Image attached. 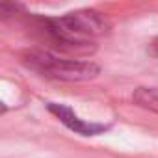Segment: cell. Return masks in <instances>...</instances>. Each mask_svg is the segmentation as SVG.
<instances>
[{"label":"cell","mask_w":158,"mask_h":158,"mask_svg":"<svg viewBox=\"0 0 158 158\" xmlns=\"http://www.w3.org/2000/svg\"><path fill=\"white\" fill-rule=\"evenodd\" d=\"M23 63L37 73L39 76L50 78V80H61V82H86L101 73V67L93 61H82V60H69L56 56L50 50H26L23 54Z\"/></svg>","instance_id":"2"},{"label":"cell","mask_w":158,"mask_h":158,"mask_svg":"<svg viewBox=\"0 0 158 158\" xmlns=\"http://www.w3.org/2000/svg\"><path fill=\"white\" fill-rule=\"evenodd\" d=\"M41 26L52 43L69 50L88 48L110 32L108 21L93 10H80L60 17H45L41 19Z\"/></svg>","instance_id":"1"},{"label":"cell","mask_w":158,"mask_h":158,"mask_svg":"<svg viewBox=\"0 0 158 158\" xmlns=\"http://www.w3.org/2000/svg\"><path fill=\"white\" fill-rule=\"evenodd\" d=\"M152 48H154V52H156V54H158V37H156V39H154V43H152Z\"/></svg>","instance_id":"5"},{"label":"cell","mask_w":158,"mask_h":158,"mask_svg":"<svg viewBox=\"0 0 158 158\" xmlns=\"http://www.w3.org/2000/svg\"><path fill=\"white\" fill-rule=\"evenodd\" d=\"M132 99H134V102L138 106L158 114V91L156 89H152V88H138L134 91Z\"/></svg>","instance_id":"4"},{"label":"cell","mask_w":158,"mask_h":158,"mask_svg":"<svg viewBox=\"0 0 158 158\" xmlns=\"http://www.w3.org/2000/svg\"><path fill=\"white\" fill-rule=\"evenodd\" d=\"M47 110L54 117H58L61 125H65L69 130H73L78 136H99V134H104L112 128L110 123H95V121L82 119L80 115L74 114V110L71 106L61 104V102H48Z\"/></svg>","instance_id":"3"}]
</instances>
